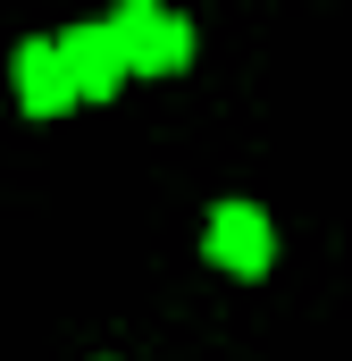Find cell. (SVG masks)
<instances>
[{"label": "cell", "mask_w": 352, "mask_h": 361, "mask_svg": "<svg viewBox=\"0 0 352 361\" xmlns=\"http://www.w3.org/2000/svg\"><path fill=\"white\" fill-rule=\"evenodd\" d=\"M210 261H218L227 277H268L277 227H268L260 202H218V210H210Z\"/></svg>", "instance_id": "obj_2"}, {"label": "cell", "mask_w": 352, "mask_h": 361, "mask_svg": "<svg viewBox=\"0 0 352 361\" xmlns=\"http://www.w3.org/2000/svg\"><path fill=\"white\" fill-rule=\"evenodd\" d=\"M51 42H59V68H68L76 101H109V92L126 85V51H118L109 25H68V34H51Z\"/></svg>", "instance_id": "obj_3"}, {"label": "cell", "mask_w": 352, "mask_h": 361, "mask_svg": "<svg viewBox=\"0 0 352 361\" xmlns=\"http://www.w3.org/2000/svg\"><path fill=\"white\" fill-rule=\"evenodd\" d=\"M17 101L34 109V118H59L76 85H68V68H59V42H42V34H25L17 42Z\"/></svg>", "instance_id": "obj_4"}, {"label": "cell", "mask_w": 352, "mask_h": 361, "mask_svg": "<svg viewBox=\"0 0 352 361\" xmlns=\"http://www.w3.org/2000/svg\"><path fill=\"white\" fill-rule=\"evenodd\" d=\"M109 34H118V51H126V76H176V68L193 59V25H184L176 8H151V0H126V8L109 17Z\"/></svg>", "instance_id": "obj_1"}]
</instances>
